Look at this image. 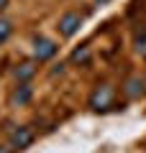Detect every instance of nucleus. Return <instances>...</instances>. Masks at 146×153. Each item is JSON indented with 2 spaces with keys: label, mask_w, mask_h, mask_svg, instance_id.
<instances>
[{
  "label": "nucleus",
  "mask_w": 146,
  "mask_h": 153,
  "mask_svg": "<svg viewBox=\"0 0 146 153\" xmlns=\"http://www.w3.org/2000/svg\"><path fill=\"white\" fill-rule=\"evenodd\" d=\"M90 107L92 110H108V107H113V87H108V84L97 87L95 92L90 94Z\"/></svg>",
  "instance_id": "f257e3e1"
},
{
  "label": "nucleus",
  "mask_w": 146,
  "mask_h": 153,
  "mask_svg": "<svg viewBox=\"0 0 146 153\" xmlns=\"http://www.w3.org/2000/svg\"><path fill=\"white\" fill-rule=\"evenodd\" d=\"M80 26H82V18H80V13H64V16L59 18V33L64 38H72L77 31H80Z\"/></svg>",
  "instance_id": "f03ea898"
},
{
  "label": "nucleus",
  "mask_w": 146,
  "mask_h": 153,
  "mask_svg": "<svg viewBox=\"0 0 146 153\" xmlns=\"http://www.w3.org/2000/svg\"><path fill=\"white\" fill-rule=\"evenodd\" d=\"M56 49H59V46H56L51 38H36V41H33V56H36L38 61H49V59H54Z\"/></svg>",
  "instance_id": "7ed1b4c3"
},
{
  "label": "nucleus",
  "mask_w": 146,
  "mask_h": 153,
  "mask_svg": "<svg viewBox=\"0 0 146 153\" xmlns=\"http://www.w3.org/2000/svg\"><path fill=\"white\" fill-rule=\"evenodd\" d=\"M31 143H33V133L28 130V128H18V130H13V135H11L13 151H23V148H28Z\"/></svg>",
  "instance_id": "20e7f679"
},
{
  "label": "nucleus",
  "mask_w": 146,
  "mask_h": 153,
  "mask_svg": "<svg viewBox=\"0 0 146 153\" xmlns=\"http://www.w3.org/2000/svg\"><path fill=\"white\" fill-rule=\"evenodd\" d=\"M31 94H33L31 84H28V82H21V84H18V89L13 92V102H16V105H26L28 100H31Z\"/></svg>",
  "instance_id": "39448f33"
},
{
  "label": "nucleus",
  "mask_w": 146,
  "mask_h": 153,
  "mask_svg": "<svg viewBox=\"0 0 146 153\" xmlns=\"http://www.w3.org/2000/svg\"><path fill=\"white\" fill-rule=\"evenodd\" d=\"M16 76L21 79V82H28V79L33 76V66H31V64H21V66L16 69Z\"/></svg>",
  "instance_id": "423d86ee"
},
{
  "label": "nucleus",
  "mask_w": 146,
  "mask_h": 153,
  "mask_svg": "<svg viewBox=\"0 0 146 153\" xmlns=\"http://www.w3.org/2000/svg\"><path fill=\"white\" fill-rule=\"evenodd\" d=\"M126 92H128L131 97L141 94V92H144V79H131V82H128V89H126Z\"/></svg>",
  "instance_id": "0eeeda50"
},
{
  "label": "nucleus",
  "mask_w": 146,
  "mask_h": 153,
  "mask_svg": "<svg viewBox=\"0 0 146 153\" xmlns=\"http://www.w3.org/2000/svg\"><path fill=\"white\" fill-rule=\"evenodd\" d=\"M87 56H90L87 46H82V49H75V51H72V61H75V64H77V61H80V64H85Z\"/></svg>",
  "instance_id": "6e6552de"
},
{
  "label": "nucleus",
  "mask_w": 146,
  "mask_h": 153,
  "mask_svg": "<svg viewBox=\"0 0 146 153\" xmlns=\"http://www.w3.org/2000/svg\"><path fill=\"white\" fill-rule=\"evenodd\" d=\"M11 33H13V26L8 21H0V44H5L8 38H11Z\"/></svg>",
  "instance_id": "1a4fd4ad"
},
{
  "label": "nucleus",
  "mask_w": 146,
  "mask_h": 153,
  "mask_svg": "<svg viewBox=\"0 0 146 153\" xmlns=\"http://www.w3.org/2000/svg\"><path fill=\"white\" fill-rule=\"evenodd\" d=\"M62 71H64V64H56L54 69H51V74H62Z\"/></svg>",
  "instance_id": "9d476101"
},
{
  "label": "nucleus",
  "mask_w": 146,
  "mask_h": 153,
  "mask_svg": "<svg viewBox=\"0 0 146 153\" xmlns=\"http://www.w3.org/2000/svg\"><path fill=\"white\" fill-rule=\"evenodd\" d=\"M3 8H8V0H0V10H3Z\"/></svg>",
  "instance_id": "9b49d317"
},
{
  "label": "nucleus",
  "mask_w": 146,
  "mask_h": 153,
  "mask_svg": "<svg viewBox=\"0 0 146 153\" xmlns=\"http://www.w3.org/2000/svg\"><path fill=\"white\" fill-rule=\"evenodd\" d=\"M144 92H146V76H144Z\"/></svg>",
  "instance_id": "f8f14e48"
},
{
  "label": "nucleus",
  "mask_w": 146,
  "mask_h": 153,
  "mask_svg": "<svg viewBox=\"0 0 146 153\" xmlns=\"http://www.w3.org/2000/svg\"><path fill=\"white\" fill-rule=\"evenodd\" d=\"M0 153H5V151H3V148H0Z\"/></svg>",
  "instance_id": "ddd939ff"
}]
</instances>
